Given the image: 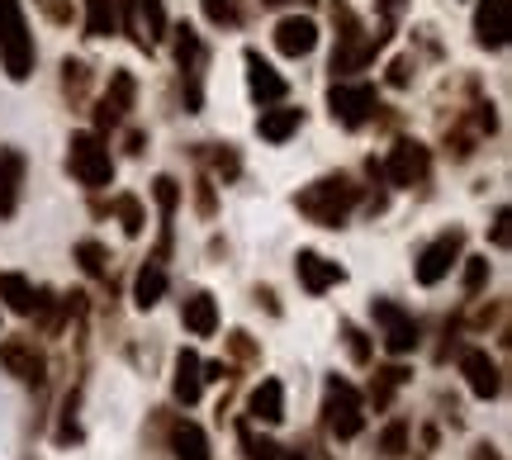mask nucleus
I'll return each instance as SVG.
<instances>
[{
  "mask_svg": "<svg viewBox=\"0 0 512 460\" xmlns=\"http://www.w3.org/2000/svg\"><path fill=\"white\" fill-rule=\"evenodd\" d=\"M380 5H384V10H399V5H403V0H380Z\"/></svg>",
  "mask_w": 512,
  "mask_h": 460,
  "instance_id": "obj_45",
  "label": "nucleus"
},
{
  "mask_svg": "<svg viewBox=\"0 0 512 460\" xmlns=\"http://www.w3.org/2000/svg\"><path fill=\"white\" fill-rule=\"evenodd\" d=\"M48 15H53L57 24H67V19H72V10H67V0H48Z\"/></svg>",
  "mask_w": 512,
  "mask_h": 460,
  "instance_id": "obj_42",
  "label": "nucleus"
},
{
  "mask_svg": "<svg viewBox=\"0 0 512 460\" xmlns=\"http://www.w3.org/2000/svg\"><path fill=\"white\" fill-rule=\"evenodd\" d=\"M328 110L342 129H361V124H370V114L380 110V100H375V86H366V81H332Z\"/></svg>",
  "mask_w": 512,
  "mask_h": 460,
  "instance_id": "obj_5",
  "label": "nucleus"
},
{
  "mask_svg": "<svg viewBox=\"0 0 512 460\" xmlns=\"http://www.w3.org/2000/svg\"><path fill=\"white\" fill-rule=\"evenodd\" d=\"M342 342H347V356L356 361V366H370L375 351H370V337L356 328V323H342Z\"/></svg>",
  "mask_w": 512,
  "mask_h": 460,
  "instance_id": "obj_33",
  "label": "nucleus"
},
{
  "mask_svg": "<svg viewBox=\"0 0 512 460\" xmlns=\"http://www.w3.org/2000/svg\"><path fill=\"white\" fill-rule=\"evenodd\" d=\"M399 385H408V370H403V366H384V370H375V380H370V399H375V408L389 404V394H394Z\"/></svg>",
  "mask_w": 512,
  "mask_h": 460,
  "instance_id": "obj_27",
  "label": "nucleus"
},
{
  "mask_svg": "<svg viewBox=\"0 0 512 460\" xmlns=\"http://www.w3.org/2000/svg\"><path fill=\"white\" fill-rule=\"evenodd\" d=\"M460 375H465V385H470L475 399H498V394H503V375H498L489 351H479V347L460 351Z\"/></svg>",
  "mask_w": 512,
  "mask_h": 460,
  "instance_id": "obj_12",
  "label": "nucleus"
},
{
  "mask_svg": "<svg viewBox=\"0 0 512 460\" xmlns=\"http://www.w3.org/2000/svg\"><path fill=\"white\" fill-rule=\"evenodd\" d=\"M323 413H328V432L337 437V442H351V437H361V427H366V413H361V394H356L347 380H337V375L328 380V404H323Z\"/></svg>",
  "mask_w": 512,
  "mask_h": 460,
  "instance_id": "obj_6",
  "label": "nucleus"
},
{
  "mask_svg": "<svg viewBox=\"0 0 512 460\" xmlns=\"http://www.w3.org/2000/svg\"><path fill=\"white\" fill-rule=\"evenodd\" d=\"M294 276H299V285H304L309 295H328L332 285H342V280H347V271H342L337 261L318 257V252H309V247H304V252L294 257Z\"/></svg>",
  "mask_w": 512,
  "mask_h": 460,
  "instance_id": "obj_14",
  "label": "nucleus"
},
{
  "mask_svg": "<svg viewBox=\"0 0 512 460\" xmlns=\"http://www.w3.org/2000/svg\"><path fill=\"white\" fill-rule=\"evenodd\" d=\"M408 81H413V57H399L389 67V86H408Z\"/></svg>",
  "mask_w": 512,
  "mask_h": 460,
  "instance_id": "obj_40",
  "label": "nucleus"
},
{
  "mask_svg": "<svg viewBox=\"0 0 512 460\" xmlns=\"http://www.w3.org/2000/svg\"><path fill=\"white\" fill-rule=\"evenodd\" d=\"M280 460H304V456H299V451H285V446H280Z\"/></svg>",
  "mask_w": 512,
  "mask_h": 460,
  "instance_id": "obj_44",
  "label": "nucleus"
},
{
  "mask_svg": "<svg viewBox=\"0 0 512 460\" xmlns=\"http://www.w3.org/2000/svg\"><path fill=\"white\" fill-rule=\"evenodd\" d=\"M261 5H285V0H261Z\"/></svg>",
  "mask_w": 512,
  "mask_h": 460,
  "instance_id": "obj_46",
  "label": "nucleus"
},
{
  "mask_svg": "<svg viewBox=\"0 0 512 460\" xmlns=\"http://www.w3.org/2000/svg\"><path fill=\"white\" fill-rule=\"evenodd\" d=\"M0 366L10 370L15 380H24V385H43V375H48V361L34 347V337H5L0 342Z\"/></svg>",
  "mask_w": 512,
  "mask_h": 460,
  "instance_id": "obj_10",
  "label": "nucleus"
},
{
  "mask_svg": "<svg viewBox=\"0 0 512 460\" xmlns=\"http://www.w3.org/2000/svg\"><path fill=\"white\" fill-rule=\"evenodd\" d=\"M475 460H498L494 446H475Z\"/></svg>",
  "mask_w": 512,
  "mask_h": 460,
  "instance_id": "obj_43",
  "label": "nucleus"
},
{
  "mask_svg": "<svg viewBox=\"0 0 512 460\" xmlns=\"http://www.w3.org/2000/svg\"><path fill=\"white\" fill-rule=\"evenodd\" d=\"M76 261H81V271H86V276H105V271H110V252H105L95 238L76 242Z\"/></svg>",
  "mask_w": 512,
  "mask_h": 460,
  "instance_id": "obj_32",
  "label": "nucleus"
},
{
  "mask_svg": "<svg viewBox=\"0 0 512 460\" xmlns=\"http://www.w3.org/2000/svg\"><path fill=\"white\" fill-rule=\"evenodd\" d=\"M119 29V0H86V34L110 38Z\"/></svg>",
  "mask_w": 512,
  "mask_h": 460,
  "instance_id": "obj_26",
  "label": "nucleus"
},
{
  "mask_svg": "<svg viewBox=\"0 0 512 460\" xmlns=\"http://www.w3.org/2000/svg\"><path fill=\"white\" fill-rule=\"evenodd\" d=\"M304 124V110H290V105H271V110H261L256 119V133L266 138V143H290L294 133Z\"/></svg>",
  "mask_w": 512,
  "mask_h": 460,
  "instance_id": "obj_19",
  "label": "nucleus"
},
{
  "mask_svg": "<svg viewBox=\"0 0 512 460\" xmlns=\"http://www.w3.org/2000/svg\"><path fill=\"white\" fill-rule=\"evenodd\" d=\"M247 408H252L256 423H280V418H285V385H280V380H261V385L252 389Z\"/></svg>",
  "mask_w": 512,
  "mask_h": 460,
  "instance_id": "obj_23",
  "label": "nucleus"
},
{
  "mask_svg": "<svg viewBox=\"0 0 512 460\" xmlns=\"http://www.w3.org/2000/svg\"><path fill=\"white\" fill-rule=\"evenodd\" d=\"M176 34V67H181V95H185V114H200L204 110V43L200 34L181 24L171 29Z\"/></svg>",
  "mask_w": 512,
  "mask_h": 460,
  "instance_id": "obj_4",
  "label": "nucleus"
},
{
  "mask_svg": "<svg viewBox=\"0 0 512 460\" xmlns=\"http://www.w3.org/2000/svg\"><path fill=\"white\" fill-rule=\"evenodd\" d=\"M34 34L24 19V0H0V67L10 81H29L34 76Z\"/></svg>",
  "mask_w": 512,
  "mask_h": 460,
  "instance_id": "obj_2",
  "label": "nucleus"
},
{
  "mask_svg": "<svg viewBox=\"0 0 512 460\" xmlns=\"http://www.w3.org/2000/svg\"><path fill=\"white\" fill-rule=\"evenodd\" d=\"M181 323L195 332V337H214V332H219V304H214V295H204L200 290V295L185 299Z\"/></svg>",
  "mask_w": 512,
  "mask_h": 460,
  "instance_id": "obj_22",
  "label": "nucleus"
},
{
  "mask_svg": "<svg viewBox=\"0 0 512 460\" xmlns=\"http://www.w3.org/2000/svg\"><path fill=\"white\" fill-rule=\"evenodd\" d=\"M171 451H176V460H209V437H204L200 423H190V418H181V423H171Z\"/></svg>",
  "mask_w": 512,
  "mask_h": 460,
  "instance_id": "obj_21",
  "label": "nucleus"
},
{
  "mask_svg": "<svg viewBox=\"0 0 512 460\" xmlns=\"http://www.w3.org/2000/svg\"><path fill=\"white\" fill-rule=\"evenodd\" d=\"M67 162H72V176L86 185V190H105V185L114 181V157L100 133H72Z\"/></svg>",
  "mask_w": 512,
  "mask_h": 460,
  "instance_id": "obj_3",
  "label": "nucleus"
},
{
  "mask_svg": "<svg viewBox=\"0 0 512 460\" xmlns=\"http://www.w3.org/2000/svg\"><path fill=\"white\" fill-rule=\"evenodd\" d=\"M114 214H119V223H124L128 238H138V233H143L147 214H143V200H138V195H114Z\"/></svg>",
  "mask_w": 512,
  "mask_h": 460,
  "instance_id": "obj_30",
  "label": "nucleus"
},
{
  "mask_svg": "<svg viewBox=\"0 0 512 460\" xmlns=\"http://www.w3.org/2000/svg\"><path fill=\"white\" fill-rule=\"evenodd\" d=\"M204 157H209V166H214V176H223V181H238L242 176V157L228 148V143H209Z\"/></svg>",
  "mask_w": 512,
  "mask_h": 460,
  "instance_id": "obj_31",
  "label": "nucleus"
},
{
  "mask_svg": "<svg viewBox=\"0 0 512 460\" xmlns=\"http://www.w3.org/2000/svg\"><path fill=\"white\" fill-rule=\"evenodd\" d=\"M195 204H200L204 219H214V181L209 176H200V185H195Z\"/></svg>",
  "mask_w": 512,
  "mask_h": 460,
  "instance_id": "obj_38",
  "label": "nucleus"
},
{
  "mask_svg": "<svg viewBox=\"0 0 512 460\" xmlns=\"http://www.w3.org/2000/svg\"><path fill=\"white\" fill-rule=\"evenodd\" d=\"M152 200H157V209H162V219H171L176 204H181V185L171 181V176H157V181H152Z\"/></svg>",
  "mask_w": 512,
  "mask_h": 460,
  "instance_id": "obj_34",
  "label": "nucleus"
},
{
  "mask_svg": "<svg viewBox=\"0 0 512 460\" xmlns=\"http://www.w3.org/2000/svg\"><path fill=\"white\" fill-rule=\"evenodd\" d=\"M162 295H166V266L162 261H147L143 271H138V280H133V304L147 313L162 304Z\"/></svg>",
  "mask_w": 512,
  "mask_h": 460,
  "instance_id": "obj_24",
  "label": "nucleus"
},
{
  "mask_svg": "<svg viewBox=\"0 0 512 460\" xmlns=\"http://www.w3.org/2000/svg\"><path fill=\"white\" fill-rule=\"evenodd\" d=\"M380 451H384V456H403V451H408V427H403V423H389V427H384Z\"/></svg>",
  "mask_w": 512,
  "mask_h": 460,
  "instance_id": "obj_37",
  "label": "nucleus"
},
{
  "mask_svg": "<svg viewBox=\"0 0 512 460\" xmlns=\"http://www.w3.org/2000/svg\"><path fill=\"white\" fill-rule=\"evenodd\" d=\"M384 43H389V29L356 34V38H347V43H337V53H332V72H337V76H351V72H361V67H370Z\"/></svg>",
  "mask_w": 512,
  "mask_h": 460,
  "instance_id": "obj_13",
  "label": "nucleus"
},
{
  "mask_svg": "<svg viewBox=\"0 0 512 460\" xmlns=\"http://www.w3.org/2000/svg\"><path fill=\"white\" fill-rule=\"evenodd\" d=\"M508 34H512V0H479V10H475L479 48H503Z\"/></svg>",
  "mask_w": 512,
  "mask_h": 460,
  "instance_id": "obj_15",
  "label": "nucleus"
},
{
  "mask_svg": "<svg viewBox=\"0 0 512 460\" xmlns=\"http://www.w3.org/2000/svg\"><path fill=\"white\" fill-rule=\"evenodd\" d=\"M133 100H138V81L133 72H110V86L100 95V105H95V124L100 129H119L133 110Z\"/></svg>",
  "mask_w": 512,
  "mask_h": 460,
  "instance_id": "obj_11",
  "label": "nucleus"
},
{
  "mask_svg": "<svg viewBox=\"0 0 512 460\" xmlns=\"http://www.w3.org/2000/svg\"><path fill=\"white\" fill-rule=\"evenodd\" d=\"M460 252H465V228H451L437 242H427L418 257V285H441L451 276V266L460 261Z\"/></svg>",
  "mask_w": 512,
  "mask_h": 460,
  "instance_id": "obj_8",
  "label": "nucleus"
},
{
  "mask_svg": "<svg viewBox=\"0 0 512 460\" xmlns=\"http://www.w3.org/2000/svg\"><path fill=\"white\" fill-rule=\"evenodd\" d=\"M200 389H204L200 356H195V351H181V356H176V380H171V394L190 408V404H200Z\"/></svg>",
  "mask_w": 512,
  "mask_h": 460,
  "instance_id": "obj_20",
  "label": "nucleus"
},
{
  "mask_svg": "<svg viewBox=\"0 0 512 460\" xmlns=\"http://www.w3.org/2000/svg\"><path fill=\"white\" fill-rule=\"evenodd\" d=\"M242 62H247V86H252L256 100H261V105H280V100H285V91H290V81L275 72V67L256 53V48H247V53H242Z\"/></svg>",
  "mask_w": 512,
  "mask_h": 460,
  "instance_id": "obj_16",
  "label": "nucleus"
},
{
  "mask_svg": "<svg viewBox=\"0 0 512 460\" xmlns=\"http://www.w3.org/2000/svg\"><path fill=\"white\" fill-rule=\"evenodd\" d=\"M86 86H91V67H86V62H81V57H67V62H62V91H67V100H81V95H86Z\"/></svg>",
  "mask_w": 512,
  "mask_h": 460,
  "instance_id": "obj_28",
  "label": "nucleus"
},
{
  "mask_svg": "<svg viewBox=\"0 0 512 460\" xmlns=\"http://www.w3.org/2000/svg\"><path fill=\"white\" fill-rule=\"evenodd\" d=\"M427 171H432V152L422 148V143H413V138L394 143L389 162L380 166V176L389 185H399V190H413V185H422V181H427Z\"/></svg>",
  "mask_w": 512,
  "mask_h": 460,
  "instance_id": "obj_7",
  "label": "nucleus"
},
{
  "mask_svg": "<svg viewBox=\"0 0 512 460\" xmlns=\"http://www.w3.org/2000/svg\"><path fill=\"white\" fill-rule=\"evenodd\" d=\"M238 442H242V451H247V460H280V446H275L271 437H256L252 423H238Z\"/></svg>",
  "mask_w": 512,
  "mask_h": 460,
  "instance_id": "obj_29",
  "label": "nucleus"
},
{
  "mask_svg": "<svg viewBox=\"0 0 512 460\" xmlns=\"http://www.w3.org/2000/svg\"><path fill=\"white\" fill-rule=\"evenodd\" d=\"M356 204H361V185H351L347 176H323V181L304 185L294 195V209L309 223H318V228H342Z\"/></svg>",
  "mask_w": 512,
  "mask_h": 460,
  "instance_id": "obj_1",
  "label": "nucleus"
},
{
  "mask_svg": "<svg viewBox=\"0 0 512 460\" xmlns=\"http://www.w3.org/2000/svg\"><path fill=\"white\" fill-rule=\"evenodd\" d=\"M489 285V257H465V295H479Z\"/></svg>",
  "mask_w": 512,
  "mask_h": 460,
  "instance_id": "obj_35",
  "label": "nucleus"
},
{
  "mask_svg": "<svg viewBox=\"0 0 512 460\" xmlns=\"http://www.w3.org/2000/svg\"><path fill=\"white\" fill-rule=\"evenodd\" d=\"M0 299H5L10 313H24V318H29L38 304V290H34V280L15 276V271H0Z\"/></svg>",
  "mask_w": 512,
  "mask_h": 460,
  "instance_id": "obj_25",
  "label": "nucleus"
},
{
  "mask_svg": "<svg viewBox=\"0 0 512 460\" xmlns=\"http://www.w3.org/2000/svg\"><path fill=\"white\" fill-rule=\"evenodd\" d=\"M508 219H512L508 209H498L494 214V247H508Z\"/></svg>",
  "mask_w": 512,
  "mask_h": 460,
  "instance_id": "obj_41",
  "label": "nucleus"
},
{
  "mask_svg": "<svg viewBox=\"0 0 512 460\" xmlns=\"http://www.w3.org/2000/svg\"><path fill=\"white\" fill-rule=\"evenodd\" d=\"M375 323H380V337L384 347L394 351V356H408V351L418 347V323H413V313L394 304V299H375Z\"/></svg>",
  "mask_w": 512,
  "mask_h": 460,
  "instance_id": "obj_9",
  "label": "nucleus"
},
{
  "mask_svg": "<svg viewBox=\"0 0 512 460\" xmlns=\"http://www.w3.org/2000/svg\"><path fill=\"white\" fill-rule=\"evenodd\" d=\"M275 48L285 57H309L313 48H318V24L304 15H290L275 24Z\"/></svg>",
  "mask_w": 512,
  "mask_h": 460,
  "instance_id": "obj_17",
  "label": "nucleus"
},
{
  "mask_svg": "<svg viewBox=\"0 0 512 460\" xmlns=\"http://www.w3.org/2000/svg\"><path fill=\"white\" fill-rule=\"evenodd\" d=\"M238 5L242 0H204V19H209V24H238Z\"/></svg>",
  "mask_w": 512,
  "mask_h": 460,
  "instance_id": "obj_36",
  "label": "nucleus"
},
{
  "mask_svg": "<svg viewBox=\"0 0 512 460\" xmlns=\"http://www.w3.org/2000/svg\"><path fill=\"white\" fill-rule=\"evenodd\" d=\"M228 347H233L238 361H256V347H252V337H247V332H233V337H228Z\"/></svg>",
  "mask_w": 512,
  "mask_h": 460,
  "instance_id": "obj_39",
  "label": "nucleus"
},
{
  "mask_svg": "<svg viewBox=\"0 0 512 460\" xmlns=\"http://www.w3.org/2000/svg\"><path fill=\"white\" fill-rule=\"evenodd\" d=\"M19 190H24V152L0 148V219L19 209Z\"/></svg>",
  "mask_w": 512,
  "mask_h": 460,
  "instance_id": "obj_18",
  "label": "nucleus"
}]
</instances>
